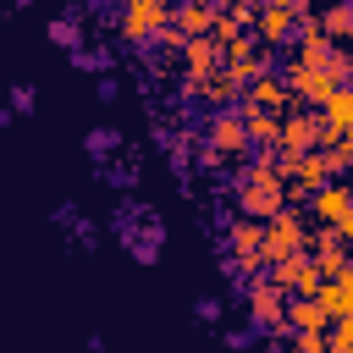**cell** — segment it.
<instances>
[{
  "mask_svg": "<svg viewBox=\"0 0 353 353\" xmlns=\"http://www.w3.org/2000/svg\"><path fill=\"white\" fill-rule=\"evenodd\" d=\"M237 204H243V221H259V226L287 210V182H281V171H276L270 154L248 165V176H243V188H237Z\"/></svg>",
  "mask_w": 353,
  "mask_h": 353,
  "instance_id": "1",
  "label": "cell"
},
{
  "mask_svg": "<svg viewBox=\"0 0 353 353\" xmlns=\"http://www.w3.org/2000/svg\"><path fill=\"white\" fill-rule=\"evenodd\" d=\"M303 248H309V226H303L298 210H281V215L265 221V265L292 259V254H303Z\"/></svg>",
  "mask_w": 353,
  "mask_h": 353,
  "instance_id": "2",
  "label": "cell"
},
{
  "mask_svg": "<svg viewBox=\"0 0 353 353\" xmlns=\"http://www.w3.org/2000/svg\"><path fill=\"white\" fill-rule=\"evenodd\" d=\"M265 281L281 287V292H298V298H314V292H320V270H314L309 254H292V259L265 265Z\"/></svg>",
  "mask_w": 353,
  "mask_h": 353,
  "instance_id": "3",
  "label": "cell"
},
{
  "mask_svg": "<svg viewBox=\"0 0 353 353\" xmlns=\"http://www.w3.org/2000/svg\"><path fill=\"white\" fill-rule=\"evenodd\" d=\"M248 314H254V325H287V292L281 287H270L265 276H254L248 281Z\"/></svg>",
  "mask_w": 353,
  "mask_h": 353,
  "instance_id": "4",
  "label": "cell"
},
{
  "mask_svg": "<svg viewBox=\"0 0 353 353\" xmlns=\"http://www.w3.org/2000/svg\"><path fill=\"white\" fill-rule=\"evenodd\" d=\"M171 22V6L165 0H132L127 11H121V33L127 39H149V33H160Z\"/></svg>",
  "mask_w": 353,
  "mask_h": 353,
  "instance_id": "5",
  "label": "cell"
},
{
  "mask_svg": "<svg viewBox=\"0 0 353 353\" xmlns=\"http://www.w3.org/2000/svg\"><path fill=\"white\" fill-rule=\"evenodd\" d=\"M226 243H232V259H237L243 270H259V265H265V226H259V221H232Z\"/></svg>",
  "mask_w": 353,
  "mask_h": 353,
  "instance_id": "6",
  "label": "cell"
},
{
  "mask_svg": "<svg viewBox=\"0 0 353 353\" xmlns=\"http://www.w3.org/2000/svg\"><path fill=\"white\" fill-rule=\"evenodd\" d=\"M309 215L331 232L342 215H353V182H325L320 193H314V204H309Z\"/></svg>",
  "mask_w": 353,
  "mask_h": 353,
  "instance_id": "7",
  "label": "cell"
},
{
  "mask_svg": "<svg viewBox=\"0 0 353 353\" xmlns=\"http://www.w3.org/2000/svg\"><path fill=\"white\" fill-rule=\"evenodd\" d=\"M287 94L292 99H303V105H325L331 94H336V83H331V72H303V66H287Z\"/></svg>",
  "mask_w": 353,
  "mask_h": 353,
  "instance_id": "8",
  "label": "cell"
},
{
  "mask_svg": "<svg viewBox=\"0 0 353 353\" xmlns=\"http://www.w3.org/2000/svg\"><path fill=\"white\" fill-rule=\"evenodd\" d=\"M281 149H287V160H298V154H314L320 149V116H287L281 121Z\"/></svg>",
  "mask_w": 353,
  "mask_h": 353,
  "instance_id": "9",
  "label": "cell"
},
{
  "mask_svg": "<svg viewBox=\"0 0 353 353\" xmlns=\"http://www.w3.org/2000/svg\"><path fill=\"white\" fill-rule=\"evenodd\" d=\"M210 149H215V154H243V149H248V132H243V116H237V110H215V121H210Z\"/></svg>",
  "mask_w": 353,
  "mask_h": 353,
  "instance_id": "10",
  "label": "cell"
},
{
  "mask_svg": "<svg viewBox=\"0 0 353 353\" xmlns=\"http://www.w3.org/2000/svg\"><path fill=\"white\" fill-rule=\"evenodd\" d=\"M254 28H259V39H265V44H281V39L298 28V17H292V0L259 6V11H254Z\"/></svg>",
  "mask_w": 353,
  "mask_h": 353,
  "instance_id": "11",
  "label": "cell"
},
{
  "mask_svg": "<svg viewBox=\"0 0 353 353\" xmlns=\"http://www.w3.org/2000/svg\"><path fill=\"white\" fill-rule=\"evenodd\" d=\"M182 61H188V72H193V83H204L210 72H221V66H226V55L215 50V39H204V33L182 44Z\"/></svg>",
  "mask_w": 353,
  "mask_h": 353,
  "instance_id": "12",
  "label": "cell"
},
{
  "mask_svg": "<svg viewBox=\"0 0 353 353\" xmlns=\"http://www.w3.org/2000/svg\"><path fill=\"white\" fill-rule=\"evenodd\" d=\"M287 99H292V94H287V83H281L276 72H265L259 83H248V105H243V110H265V116H276Z\"/></svg>",
  "mask_w": 353,
  "mask_h": 353,
  "instance_id": "13",
  "label": "cell"
},
{
  "mask_svg": "<svg viewBox=\"0 0 353 353\" xmlns=\"http://www.w3.org/2000/svg\"><path fill=\"white\" fill-rule=\"evenodd\" d=\"M314 303L325 309V320H342V314H353V281H347V276H336V281H320Z\"/></svg>",
  "mask_w": 353,
  "mask_h": 353,
  "instance_id": "14",
  "label": "cell"
},
{
  "mask_svg": "<svg viewBox=\"0 0 353 353\" xmlns=\"http://www.w3.org/2000/svg\"><path fill=\"white\" fill-rule=\"evenodd\" d=\"M243 116V132H248V143H281V116H265V110H237Z\"/></svg>",
  "mask_w": 353,
  "mask_h": 353,
  "instance_id": "15",
  "label": "cell"
},
{
  "mask_svg": "<svg viewBox=\"0 0 353 353\" xmlns=\"http://www.w3.org/2000/svg\"><path fill=\"white\" fill-rule=\"evenodd\" d=\"M287 325L292 331H325L331 320H325V309L314 298H287Z\"/></svg>",
  "mask_w": 353,
  "mask_h": 353,
  "instance_id": "16",
  "label": "cell"
},
{
  "mask_svg": "<svg viewBox=\"0 0 353 353\" xmlns=\"http://www.w3.org/2000/svg\"><path fill=\"white\" fill-rule=\"evenodd\" d=\"M199 28H215V6H176V33L199 39Z\"/></svg>",
  "mask_w": 353,
  "mask_h": 353,
  "instance_id": "17",
  "label": "cell"
},
{
  "mask_svg": "<svg viewBox=\"0 0 353 353\" xmlns=\"http://www.w3.org/2000/svg\"><path fill=\"white\" fill-rule=\"evenodd\" d=\"M320 33H325L331 44H342V39H353V6H331V11L320 17Z\"/></svg>",
  "mask_w": 353,
  "mask_h": 353,
  "instance_id": "18",
  "label": "cell"
},
{
  "mask_svg": "<svg viewBox=\"0 0 353 353\" xmlns=\"http://www.w3.org/2000/svg\"><path fill=\"white\" fill-rule=\"evenodd\" d=\"M292 353H331L325 331H292Z\"/></svg>",
  "mask_w": 353,
  "mask_h": 353,
  "instance_id": "19",
  "label": "cell"
},
{
  "mask_svg": "<svg viewBox=\"0 0 353 353\" xmlns=\"http://www.w3.org/2000/svg\"><path fill=\"white\" fill-rule=\"evenodd\" d=\"M347 182H353V154H347Z\"/></svg>",
  "mask_w": 353,
  "mask_h": 353,
  "instance_id": "20",
  "label": "cell"
},
{
  "mask_svg": "<svg viewBox=\"0 0 353 353\" xmlns=\"http://www.w3.org/2000/svg\"><path fill=\"white\" fill-rule=\"evenodd\" d=\"M331 353H353V347H331Z\"/></svg>",
  "mask_w": 353,
  "mask_h": 353,
  "instance_id": "21",
  "label": "cell"
}]
</instances>
